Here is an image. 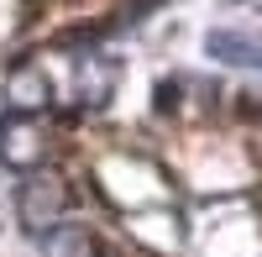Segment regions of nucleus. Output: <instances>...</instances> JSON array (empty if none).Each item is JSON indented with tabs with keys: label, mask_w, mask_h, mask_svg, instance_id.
Here are the masks:
<instances>
[{
	"label": "nucleus",
	"mask_w": 262,
	"mask_h": 257,
	"mask_svg": "<svg viewBox=\"0 0 262 257\" xmlns=\"http://www.w3.org/2000/svg\"><path fill=\"white\" fill-rule=\"evenodd\" d=\"M63 205H69V189L53 174H37L32 184H21V221L32 231H53L63 221Z\"/></svg>",
	"instance_id": "f257e3e1"
},
{
	"label": "nucleus",
	"mask_w": 262,
	"mask_h": 257,
	"mask_svg": "<svg viewBox=\"0 0 262 257\" xmlns=\"http://www.w3.org/2000/svg\"><path fill=\"white\" fill-rule=\"evenodd\" d=\"M0 158H6L11 168H32V163L42 158V137H37V126L21 121V116H6V121H0Z\"/></svg>",
	"instance_id": "f03ea898"
},
{
	"label": "nucleus",
	"mask_w": 262,
	"mask_h": 257,
	"mask_svg": "<svg viewBox=\"0 0 262 257\" xmlns=\"http://www.w3.org/2000/svg\"><path fill=\"white\" fill-rule=\"evenodd\" d=\"M205 53L231 63V69H262V42L252 37H236V32H210L205 37Z\"/></svg>",
	"instance_id": "7ed1b4c3"
},
{
	"label": "nucleus",
	"mask_w": 262,
	"mask_h": 257,
	"mask_svg": "<svg viewBox=\"0 0 262 257\" xmlns=\"http://www.w3.org/2000/svg\"><path fill=\"white\" fill-rule=\"evenodd\" d=\"M6 100L16 111H42V105H48V74H42L37 63H21L11 74V84H6Z\"/></svg>",
	"instance_id": "20e7f679"
},
{
	"label": "nucleus",
	"mask_w": 262,
	"mask_h": 257,
	"mask_svg": "<svg viewBox=\"0 0 262 257\" xmlns=\"http://www.w3.org/2000/svg\"><path fill=\"white\" fill-rule=\"evenodd\" d=\"M42 252L48 257H95V242L84 226H53L48 242H42Z\"/></svg>",
	"instance_id": "39448f33"
},
{
	"label": "nucleus",
	"mask_w": 262,
	"mask_h": 257,
	"mask_svg": "<svg viewBox=\"0 0 262 257\" xmlns=\"http://www.w3.org/2000/svg\"><path fill=\"white\" fill-rule=\"evenodd\" d=\"M105 95H111V69L84 63V74H79V100H84V105H105Z\"/></svg>",
	"instance_id": "423d86ee"
}]
</instances>
